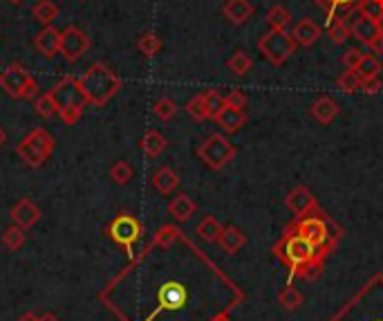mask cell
Returning a JSON list of instances; mask_svg holds the SVG:
<instances>
[{
	"instance_id": "cell-1",
	"label": "cell",
	"mask_w": 383,
	"mask_h": 321,
	"mask_svg": "<svg viewBox=\"0 0 383 321\" xmlns=\"http://www.w3.org/2000/svg\"><path fill=\"white\" fill-rule=\"evenodd\" d=\"M274 254H278L280 259L287 263L291 270H296L300 277L316 279L323 268V259L328 256L325 250L314 247L309 240H305L298 231H287L282 240L274 247Z\"/></svg>"
},
{
	"instance_id": "cell-2",
	"label": "cell",
	"mask_w": 383,
	"mask_h": 321,
	"mask_svg": "<svg viewBox=\"0 0 383 321\" xmlns=\"http://www.w3.org/2000/svg\"><path fill=\"white\" fill-rule=\"evenodd\" d=\"M79 81H81V88H83L88 103H92V106H105L121 88L119 75H115V72L101 61L92 63Z\"/></svg>"
},
{
	"instance_id": "cell-3",
	"label": "cell",
	"mask_w": 383,
	"mask_h": 321,
	"mask_svg": "<svg viewBox=\"0 0 383 321\" xmlns=\"http://www.w3.org/2000/svg\"><path fill=\"white\" fill-rule=\"evenodd\" d=\"M52 97L56 101V108H59V115L65 124H77L83 110L88 106V99L83 94V88L81 81L75 77H63L59 84L52 88Z\"/></svg>"
},
{
	"instance_id": "cell-4",
	"label": "cell",
	"mask_w": 383,
	"mask_h": 321,
	"mask_svg": "<svg viewBox=\"0 0 383 321\" xmlns=\"http://www.w3.org/2000/svg\"><path fill=\"white\" fill-rule=\"evenodd\" d=\"M54 153V138L45 128H34L16 146V155L31 168H38L47 162V157Z\"/></svg>"
},
{
	"instance_id": "cell-5",
	"label": "cell",
	"mask_w": 383,
	"mask_h": 321,
	"mask_svg": "<svg viewBox=\"0 0 383 321\" xmlns=\"http://www.w3.org/2000/svg\"><path fill=\"white\" fill-rule=\"evenodd\" d=\"M296 41L287 29H269L267 34L260 36L258 50L272 66H282L285 61L291 59V54L296 52Z\"/></svg>"
},
{
	"instance_id": "cell-6",
	"label": "cell",
	"mask_w": 383,
	"mask_h": 321,
	"mask_svg": "<svg viewBox=\"0 0 383 321\" xmlns=\"http://www.w3.org/2000/svg\"><path fill=\"white\" fill-rule=\"evenodd\" d=\"M0 88L14 99H34L38 97V84L21 63H10L0 72Z\"/></svg>"
},
{
	"instance_id": "cell-7",
	"label": "cell",
	"mask_w": 383,
	"mask_h": 321,
	"mask_svg": "<svg viewBox=\"0 0 383 321\" xmlns=\"http://www.w3.org/2000/svg\"><path fill=\"white\" fill-rule=\"evenodd\" d=\"M198 157L213 171H222L235 157V146L222 133H213L198 146Z\"/></svg>"
},
{
	"instance_id": "cell-8",
	"label": "cell",
	"mask_w": 383,
	"mask_h": 321,
	"mask_svg": "<svg viewBox=\"0 0 383 321\" xmlns=\"http://www.w3.org/2000/svg\"><path fill=\"white\" fill-rule=\"evenodd\" d=\"M142 231H144L142 222L137 220L135 216H130V214H119L117 218L108 224L105 234H108V238L115 240L117 245L124 247L130 259H133V247H135L137 240L142 238Z\"/></svg>"
},
{
	"instance_id": "cell-9",
	"label": "cell",
	"mask_w": 383,
	"mask_h": 321,
	"mask_svg": "<svg viewBox=\"0 0 383 321\" xmlns=\"http://www.w3.org/2000/svg\"><path fill=\"white\" fill-rule=\"evenodd\" d=\"M90 50V36L77 25H68L61 31V54L68 63H77Z\"/></svg>"
},
{
	"instance_id": "cell-10",
	"label": "cell",
	"mask_w": 383,
	"mask_h": 321,
	"mask_svg": "<svg viewBox=\"0 0 383 321\" xmlns=\"http://www.w3.org/2000/svg\"><path fill=\"white\" fill-rule=\"evenodd\" d=\"M285 205H287V209L294 216H298V218H305V216H312V214L319 211L316 198H314V194L307 187L291 189L287 194V198H285Z\"/></svg>"
},
{
	"instance_id": "cell-11",
	"label": "cell",
	"mask_w": 383,
	"mask_h": 321,
	"mask_svg": "<svg viewBox=\"0 0 383 321\" xmlns=\"http://www.w3.org/2000/svg\"><path fill=\"white\" fill-rule=\"evenodd\" d=\"M349 36L356 38L358 43H363V45L372 47V45L381 38L377 21L365 18V16L358 14V18H354L352 23H349Z\"/></svg>"
},
{
	"instance_id": "cell-12",
	"label": "cell",
	"mask_w": 383,
	"mask_h": 321,
	"mask_svg": "<svg viewBox=\"0 0 383 321\" xmlns=\"http://www.w3.org/2000/svg\"><path fill=\"white\" fill-rule=\"evenodd\" d=\"M12 220L14 224H18L21 229H31L40 220V209L38 205L31 203L29 198H21L18 203L12 207Z\"/></svg>"
},
{
	"instance_id": "cell-13",
	"label": "cell",
	"mask_w": 383,
	"mask_h": 321,
	"mask_svg": "<svg viewBox=\"0 0 383 321\" xmlns=\"http://www.w3.org/2000/svg\"><path fill=\"white\" fill-rule=\"evenodd\" d=\"M186 287L182 283H177V281H168L159 287V310H177L182 308L186 303Z\"/></svg>"
},
{
	"instance_id": "cell-14",
	"label": "cell",
	"mask_w": 383,
	"mask_h": 321,
	"mask_svg": "<svg viewBox=\"0 0 383 321\" xmlns=\"http://www.w3.org/2000/svg\"><path fill=\"white\" fill-rule=\"evenodd\" d=\"M341 112V106L336 99L328 97V94H323V97H319L314 103L312 108H309V115H312L316 122H319L321 126H330L334 119L339 117Z\"/></svg>"
},
{
	"instance_id": "cell-15",
	"label": "cell",
	"mask_w": 383,
	"mask_h": 321,
	"mask_svg": "<svg viewBox=\"0 0 383 321\" xmlns=\"http://www.w3.org/2000/svg\"><path fill=\"white\" fill-rule=\"evenodd\" d=\"M34 45H36V50L40 54L47 56V59H52V56L61 54V31L54 29L52 25H45L36 34Z\"/></svg>"
},
{
	"instance_id": "cell-16",
	"label": "cell",
	"mask_w": 383,
	"mask_h": 321,
	"mask_svg": "<svg viewBox=\"0 0 383 321\" xmlns=\"http://www.w3.org/2000/svg\"><path fill=\"white\" fill-rule=\"evenodd\" d=\"M195 211H198V203L189 196V194H177L168 205V214L173 216L177 222H186L191 220Z\"/></svg>"
},
{
	"instance_id": "cell-17",
	"label": "cell",
	"mask_w": 383,
	"mask_h": 321,
	"mask_svg": "<svg viewBox=\"0 0 383 321\" xmlns=\"http://www.w3.org/2000/svg\"><path fill=\"white\" fill-rule=\"evenodd\" d=\"M217 126H222L224 133H238L240 128L247 124V112L244 108H233V106H224L222 112L215 117Z\"/></svg>"
},
{
	"instance_id": "cell-18",
	"label": "cell",
	"mask_w": 383,
	"mask_h": 321,
	"mask_svg": "<svg viewBox=\"0 0 383 321\" xmlns=\"http://www.w3.org/2000/svg\"><path fill=\"white\" fill-rule=\"evenodd\" d=\"M179 175L170 166H159L153 175V187L159 191L161 196H170L179 189Z\"/></svg>"
},
{
	"instance_id": "cell-19",
	"label": "cell",
	"mask_w": 383,
	"mask_h": 321,
	"mask_svg": "<svg viewBox=\"0 0 383 321\" xmlns=\"http://www.w3.org/2000/svg\"><path fill=\"white\" fill-rule=\"evenodd\" d=\"M222 12L233 25H244V23L254 16V5H251L249 0H226Z\"/></svg>"
},
{
	"instance_id": "cell-20",
	"label": "cell",
	"mask_w": 383,
	"mask_h": 321,
	"mask_svg": "<svg viewBox=\"0 0 383 321\" xmlns=\"http://www.w3.org/2000/svg\"><path fill=\"white\" fill-rule=\"evenodd\" d=\"M321 34H323V29L316 25L312 18L298 21L296 25H294V31H291V36H294V41L298 45H312V43L319 41Z\"/></svg>"
},
{
	"instance_id": "cell-21",
	"label": "cell",
	"mask_w": 383,
	"mask_h": 321,
	"mask_svg": "<svg viewBox=\"0 0 383 321\" xmlns=\"http://www.w3.org/2000/svg\"><path fill=\"white\" fill-rule=\"evenodd\" d=\"M314 3L328 14V18H332V16H349L358 12L363 0H314Z\"/></svg>"
},
{
	"instance_id": "cell-22",
	"label": "cell",
	"mask_w": 383,
	"mask_h": 321,
	"mask_svg": "<svg viewBox=\"0 0 383 321\" xmlns=\"http://www.w3.org/2000/svg\"><path fill=\"white\" fill-rule=\"evenodd\" d=\"M217 243H220V247H222L226 254H238L242 247L247 245V236H244V231H240L238 227L229 224V227L222 229Z\"/></svg>"
},
{
	"instance_id": "cell-23",
	"label": "cell",
	"mask_w": 383,
	"mask_h": 321,
	"mask_svg": "<svg viewBox=\"0 0 383 321\" xmlns=\"http://www.w3.org/2000/svg\"><path fill=\"white\" fill-rule=\"evenodd\" d=\"M140 146H142V151H144L146 157H159V155L166 151L168 142H166V138H164V135H161L159 131H155V128H150V131L144 133Z\"/></svg>"
},
{
	"instance_id": "cell-24",
	"label": "cell",
	"mask_w": 383,
	"mask_h": 321,
	"mask_svg": "<svg viewBox=\"0 0 383 321\" xmlns=\"http://www.w3.org/2000/svg\"><path fill=\"white\" fill-rule=\"evenodd\" d=\"M347 18H349V16H332V18H328V34L332 38V43L343 45L349 38V23H347Z\"/></svg>"
},
{
	"instance_id": "cell-25",
	"label": "cell",
	"mask_w": 383,
	"mask_h": 321,
	"mask_svg": "<svg viewBox=\"0 0 383 321\" xmlns=\"http://www.w3.org/2000/svg\"><path fill=\"white\" fill-rule=\"evenodd\" d=\"M222 224L217 222L215 216H204L200 222H198V236L204 240V243H217L220 240V234H222Z\"/></svg>"
},
{
	"instance_id": "cell-26",
	"label": "cell",
	"mask_w": 383,
	"mask_h": 321,
	"mask_svg": "<svg viewBox=\"0 0 383 321\" xmlns=\"http://www.w3.org/2000/svg\"><path fill=\"white\" fill-rule=\"evenodd\" d=\"M31 16L43 23V25H52V23L59 18V5L52 3V0H38V3L31 7Z\"/></svg>"
},
{
	"instance_id": "cell-27",
	"label": "cell",
	"mask_w": 383,
	"mask_h": 321,
	"mask_svg": "<svg viewBox=\"0 0 383 321\" xmlns=\"http://www.w3.org/2000/svg\"><path fill=\"white\" fill-rule=\"evenodd\" d=\"M179 238H182L179 227H175V224H161V227L155 231L150 247H164V250H168V247L173 243H177Z\"/></svg>"
},
{
	"instance_id": "cell-28",
	"label": "cell",
	"mask_w": 383,
	"mask_h": 321,
	"mask_svg": "<svg viewBox=\"0 0 383 321\" xmlns=\"http://www.w3.org/2000/svg\"><path fill=\"white\" fill-rule=\"evenodd\" d=\"M27 234L25 229H21L18 224H12V227H7L3 231V245L7 247L10 252H18L23 245H25Z\"/></svg>"
},
{
	"instance_id": "cell-29",
	"label": "cell",
	"mask_w": 383,
	"mask_h": 321,
	"mask_svg": "<svg viewBox=\"0 0 383 321\" xmlns=\"http://www.w3.org/2000/svg\"><path fill=\"white\" fill-rule=\"evenodd\" d=\"M361 75H358L356 70H349L345 68V72L336 79V86H339V90L341 92H345V94H354L361 90Z\"/></svg>"
},
{
	"instance_id": "cell-30",
	"label": "cell",
	"mask_w": 383,
	"mask_h": 321,
	"mask_svg": "<svg viewBox=\"0 0 383 321\" xmlns=\"http://www.w3.org/2000/svg\"><path fill=\"white\" fill-rule=\"evenodd\" d=\"M137 50L144 56H148V59H153V56H157L161 50V38L155 34V31H146V34L140 36V41H137Z\"/></svg>"
},
{
	"instance_id": "cell-31",
	"label": "cell",
	"mask_w": 383,
	"mask_h": 321,
	"mask_svg": "<svg viewBox=\"0 0 383 321\" xmlns=\"http://www.w3.org/2000/svg\"><path fill=\"white\" fill-rule=\"evenodd\" d=\"M110 178L115 184H119V187H124V184H128L135 178V168L130 166V162H126V159H117V162L110 166Z\"/></svg>"
},
{
	"instance_id": "cell-32",
	"label": "cell",
	"mask_w": 383,
	"mask_h": 321,
	"mask_svg": "<svg viewBox=\"0 0 383 321\" xmlns=\"http://www.w3.org/2000/svg\"><path fill=\"white\" fill-rule=\"evenodd\" d=\"M267 23L272 29H285L291 23V14L287 12V7L274 5L272 10L267 12Z\"/></svg>"
},
{
	"instance_id": "cell-33",
	"label": "cell",
	"mask_w": 383,
	"mask_h": 321,
	"mask_svg": "<svg viewBox=\"0 0 383 321\" xmlns=\"http://www.w3.org/2000/svg\"><path fill=\"white\" fill-rule=\"evenodd\" d=\"M251 66H254V61H251V56L244 52V50H238L231 54V59L226 61V68H229L233 75H247V72L251 70Z\"/></svg>"
},
{
	"instance_id": "cell-34",
	"label": "cell",
	"mask_w": 383,
	"mask_h": 321,
	"mask_svg": "<svg viewBox=\"0 0 383 321\" xmlns=\"http://www.w3.org/2000/svg\"><path fill=\"white\" fill-rule=\"evenodd\" d=\"M153 112L159 122H170V119L177 115V103L173 99H168V97H161V99L155 101Z\"/></svg>"
},
{
	"instance_id": "cell-35",
	"label": "cell",
	"mask_w": 383,
	"mask_h": 321,
	"mask_svg": "<svg viewBox=\"0 0 383 321\" xmlns=\"http://www.w3.org/2000/svg\"><path fill=\"white\" fill-rule=\"evenodd\" d=\"M303 301H305L303 294H300L296 287H291V285L282 287V292L278 294V303L285 310H296V308L303 306Z\"/></svg>"
},
{
	"instance_id": "cell-36",
	"label": "cell",
	"mask_w": 383,
	"mask_h": 321,
	"mask_svg": "<svg viewBox=\"0 0 383 321\" xmlns=\"http://www.w3.org/2000/svg\"><path fill=\"white\" fill-rule=\"evenodd\" d=\"M381 61L377 59V56H372V54H365L361 63H358V68L356 72L361 75V79H372V77H379V72H381Z\"/></svg>"
},
{
	"instance_id": "cell-37",
	"label": "cell",
	"mask_w": 383,
	"mask_h": 321,
	"mask_svg": "<svg viewBox=\"0 0 383 321\" xmlns=\"http://www.w3.org/2000/svg\"><path fill=\"white\" fill-rule=\"evenodd\" d=\"M202 94H204V106H207V112H209V119H215L220 112H222V108L226 106L224 97L217 90H207Z\"/></svg>"
},
{
	"instance_id": "cell-38",
	"label": "cell",
	"mask_w": 383,
	"mask_h": 321,
	"mask_svg": "<svg viewBox=\"0 0 383 321\" xmlns=\"http://www.w3.org/2000/svg\"><path fill=\"white\" fill-rule=\"evenodd\" d=\"M36 112L40 117H45V119L59 115V108H56V101L52 97V92L38 94V97H36Z\"/></svg>"
},
{
	"instance_id": "cell-39",
	"label": "cell",
	"mask_w": 383,
	"mask_h": 321,
	"mask_svg": "<svg viewBox=\"0 0 383 321\" xmlns=\"http://www.w3.org/2000/svg\"><path fill=\"white\" fill-rule=\"evenodd\" d=\"M186 112L195 119V122H204L209 119V112H207V106H204V94H195V97L186 103Z\"/></svg>"
},
{
	"instance_id": "cell-40",
	"label": "cell",
	"mask_w": 383,
	"mask_h": 321,
	"mask_svg": "<svg viewBox=\"0 0 383 321\" xmlns=\"http://www.w3.org/2000/svg\"><path fill=\"white\" fill-rule=\"evenodd\" d=\"M365 16V18H372V21H379L383 16V0H363L361 5H358V12Z\"/></svg>"
},
{
	"instance_id": "cell-41",
	"label": "cell",
	"mask_w": 383,
	"mask_h": 321,
	"mask_svg": "<svg viewBox=\"0 0 383 321\" xmlns=\"http://www.w3.org/2000/svg\"><path fill=\"white\" fill-rule=\"evenodd\" d=\"M363 56H365V54H363L361 50H358V47H347V50L343 52V56H341V61H343V66H345V68L356 70Z\"/></svg>"
},
{
	"instance_id": "cell-42",
	"label": "cell",
	"mask_w": 383,
	"mask_h": 321,
	"mask_svg": "<svg viewBox=\"0 0 383 321\" xmlns=\"http://www.w3.org/2000/svg\"><path fill=\"white\" fill-rule=\"evenodd\" d=\"M224 103L226 106H233V108H244L247 106V94H244L242 90H231L224 97Z\"/></svg>"
},
{
	"instance_id": "cell-43",
	"label": "cell",
	"mask_w": 383,
	"mask_h": 321,
	"mask_svg": "<svg viewBox=\"0 0 383 321\" xmlns=\"http://www.w3.org/2000/svg\"><path fill=\"white\" fill-rule=\"evenodd\" d=\"M381 88H383V84H381L379 77L363 79V81H361V90H363L365 94H377V92L381 90Z\"/></svg>"
},
{
	"instance_id": "cell-44",
	"label": "cell",
	"mask_w": 383,
	"mask_h": 321,
	"mask_svg": "<svg viewBox=\"0 0 383 321\" xmlns=\"http://www.w3.org/2000/svg\"><path fill=\"white\" fill-rule=\"evenodd\" d=\"M18 321H40V315H34V312H23L18 317Z\"/></svg>"
},
{
	"instance_id": "cell-45",
	"label": "cell",
	"mask_w": 383,
	"mask_h": 321,
	"mask_svg": "<svg viewBox=\"0 0 383 321\" xmlns=\"http://www.w3.org/2000/svg\"><path fill=\"white\" fill-rule=\"evenodd\" d=\"M40 321H61V319L56 317L54 312H43V315H40Z\"/></svg>"
},
{
	"instance_id": "cell-46",
	"label": "cell",
	"mask_w": 383,
	"mask_h": 321,
	"mask_svg": "<svg viewBox=\"0 0 383 321\" xmlns=\"http://www.w3.org/2000/svg\"><path fill=\"white\" fill-rule=\"evenodd\" d=\"M5 142H7V133L3 131V128H0V149L5 146Z\"/></svg>"
},
{
	"instance_id": "cell-47",
	"label": "cell",
	"mask_w": 383,
	"mask_h": 321,
	"mask_svg": "<svg viewBox=\"0 0 383 321\" xmlns=\"http://www.w3.org/2000/svg\"><path fill=\"white\" fill-rule=\"evenodd\" d=\"M377 25H379V34H381V38H383V16L377 21Z\"/></svg>"
},
{
	"instance_id": "cell-48",
	"label": "cell",
	"mask_w": 383,
	"mask_h": 321,
	"mask_svg": "<svg viewBox=\"0 0 383 321\" xmlns=\"http://www.w3.org/2000/svg\"><path fill=\"white\" fill-rule=\"evenodd\" d=\"M213 321H231V319H229V317H226V315H217V317H215Z\"/></svg>"
},
{
	"instance_id": "cell-49",
	"label": "cell",
	"mask_w": 383,
	"mask_h": 321,
	"mask_svg": "<svg viewBox=\"0 0 383 321\" xmlns=\"http://www.w3.org/2000/svg\"><path fill=\"white\" fill-rule=\"evenodd\" d=\"M7 3H10V5H23L25 0H7Z\"/></svg>"
},
{
	"instance_id": "cell-50",
	"label": "cell",
	"mask_w": 383,
	"mask_h": 321,
	"mask_svg": "<svg viewBox=\"0 0 383 321\" xmlns=\"http://www.w3.org/2000/svg\"><path fill=\"white\" fill-rule=\"evenodd\" d=\"M81 3H88V0H81Z\"/></svg>"
}]
</instances>
